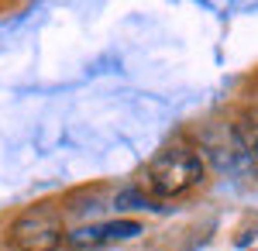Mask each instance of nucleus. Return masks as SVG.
Masks as SVG:
<instances>
[{
	"label": "nucleus",
	"mask_w": 258,
	"mask_h": 251,
	"mask_svg": "<svg viewBox=\"0 0 258 251\" xmlns=\"http://www.w3.org/2000/svg\"><path fill=\"white\" fill-rule=\"evenodd\" d=\"M145 179H148V190L155 196L172 200V196H182L186 190H193L203 179V162L189 148H169L148 165Z\"/></svg>",
	"instance_id": "1"
},
{
	"label": "nucleus",
	"mask_w": 258,
	"mask_h": 251,
	"mask_svg": "<svg viewBox=\"0 0 258 251\" xmlns=\"http://www.w3.org/2000/svg\"><path fill=\"white\" fill-rule=\"evenodd\" d=\"M62 220L55 210L38 207V210L21 213L11 224V244L18 251H55L62 244Z\"/></svg>",
	"instance_id": "2"
},
{
	"label": "nucleus",
	"mask_w": 258,
	"mask_h": 251,
	"mask_svg": "<svg viewBox=\"0 0 258 251\" xmlns=\"http://www.w3.org/2000/svg\"><path fill=\"white\" fill-rule=\"evenodd\" d=\"M141 234L138 220H107V224H90L80 231L66 234L69 248H97V244H110V241H131Z\"/></svg>",
	"instance_id": "3"
},
{
	"label": "nucleus",
	"mask_w": 258,
	"mask_h": 251,
	"mask_svg": "<svg viewBox=\"0 0 258 251\" xmlns=\"http://www.w3.org/2000/svg\"><path fill=\"white\" fill-rule=\"evenodd\" d=\"M117 207H127V210H145V207H155V203H152V200H145L138 190H124V193L117 196Z\"/></svg>",
	"instance_id": "4"
},
{
	"label": "nucleus",
	"mask_w": 258,
	"mask_h": 251,
	"mask_svg": "<svg viewBox=\"0 0 258 251\" xmlns=\"http://www.w3.org/2000/svg\"><path fill=\"white\" fill-rule=\"evenodd\" d=\"M251 152H255V162H258V138H255V148H251Z\"/></svg>",
	"instance_id": "5"
}]
</instances>
